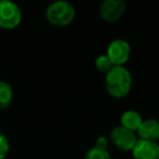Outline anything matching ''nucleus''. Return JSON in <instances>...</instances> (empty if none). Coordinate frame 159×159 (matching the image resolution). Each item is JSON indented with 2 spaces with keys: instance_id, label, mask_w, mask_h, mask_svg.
I'll list each match as a JSON object with an SVG mask.
<instances>
[{
  "instance_id": "4",
  "label": "nucleus",
  "mask_w": 159,
  "mask_h": 159,
  "mask_svg": "<svg viewBox=\"0 0 159 159\" xmlns=\"http://www.w3.org/2000/svg\"><path fill=\"white\" fill-rule=\"evenodd\" d=\"M109 141L117 149L122 152H132L139 141V136L135 132H132L119 124L110 131Z\"/></svg>"
},
{
  "instance_id": "9",
  "label": "nucleus",
  "mask_w": 159,
  "mask_h": 159,
  "mask_svg": "<svg viewBox=\"0 0 159 159\" xmlns=\"http://www.w3.org/2000/svg\"><path fill=\"white\" fill-rule=\"evenodd\" d=\"M143 121L144 119L141 116V113L136 110H133V109L123 111L121 117H120V125L135 133L139 131Z\"/></svg>"
},
{
  "instance_id": "11",
  "label": "nucleus",
  "mask_w": 159,
  "mask_h": 159,
  "mask_svg": "<svg viewBox=\"0 0 159 159\" xmlns=\"http://www.w3.org/2000/svg\"><path fill=\"white\" fill-rule=\"evenodd\" d=\"M112 62L110 61V59L108 58V56L106 53L104 55H99L95 60V68L97 69V71H99L100 73L106 75L111 69L113 68Z\"/></svg>"
},
{
  "instance_id": "8",
  "label": "nucleus",
  "mask_w": 159,
  "mask_h": 159,
  "mask_svg": "<svg viewBox=\"0 0 159 159\" xmlns=\"http://www.w3.org/2000/svg\"><path fill=\"white\" fill-rule=\"evenodd\" d=\"M139 139L146 141L158 142L159 141V120L150 118L144 119L139 131L136 132Z\"/></svg>"
},
{
  "instance_id": "12",
  "label": "nucleus",
  "mask_w": 159,
  "mask_h": 159,
  "mask_svg": "<svg viewBox=\"0 0 159 159\" xmlns=\"http://www.w3.org/2000/svg\"><path fill=\"white\" fill-rule=\"evenodd\" d=\"M84 159H112L111 155L108 150L99 149V148L93 146L86 152Z\"/></svg>"
},
{
  "instance_id": "10",
  "label": "nucleus",
  "mask_w": 159,
  "mask_h": 159,
  "mask_svg": "<svg viewBox=\"0 0 159 159\" xmlns=\"http://www.w3.org/2000/svg\"><path fill=\"white\" fill-rule=\"evenodd\" d=\"M13 89L11 84L6 81H0V111L5 110L13 100Z\"/></svg>"
},
{
  "instance_id": "7",
  "label": "nucleus",
  "mask_w": 159,
  "mask_h": 159,
  "mask_svg": "<svg viewBox=\"0 0 159 159\" xmlns=\"http://www.w3.org/2000/svg\"><path fill=\"white\" fill-rule=\"evenodd\" d=\"M131 152L134 159H159V143L139 139Z\"/></svg>"
},
{
  "instance_id": "2",
  "label": "nucleus",
  "mask_w": 159,
  "mask_h": 159,
  "mask_svg": "<svg viewBox=\"0 0 159 159\" xmlns=\"http://www.w3.org/2000/svg\"><path fill=\"white\" fill-rule=\"evenodd\" d=\"M45 18L53 26H68L75 18V8L69 1L58 0L55 2H51L46 8Z\"/></svg>"
},
{
  "instance_id": "6",
  "label": "nucleus",
  "mask_w": 159,
  "mask_h": 159,
  "mask_svg": "<svg viewBox=\"0 0 159 159\" xmlns=\"http://www.w3.org/2000/svg\"><path fill=\"white\" fill-rule=\"evenodd\" d=\"M126 11V3L123 0H105L100 3L98 13L102 21L107 23H115L124 16Z\"/></svg>"
},
{
  "instance_id": "1",
  "label": "nucleus",
  "mask_w": 159,
  "mask_h": 159,
  "mask_svg": "<svg viewBox=\"0 0 159 159\" xmlns=\"http://www.w3.org/2000/svg\"><path fill=\"white\" fill-rule=\"evenodd\" d=\"M132 74L124 66H115L105 79L106 91L111 97L121 99L129 95L132 89Z\"/></svg>"
},
{
  "instance_id": "5",
  "label": "nucleus",
  "mask_w": 159,
  "mask_h": 159,
  "mask_svg": "<svg viewBox=\"0 0 159 159\" xmlns=\"http://www.w3.org/2000/svg\"><path fill=\"white\" fill-rule=\"evenodd\" d=\"M106 55L113 66H124L131 57V46L125 39L117 38L109 43Z\"/></svg>"
},
{
  "instance_id": "14",
  "label": "nucleus",
  "mask_w": 159,
  "mask_h": 159,
  "mask_svg": "<svg viewBox=\"0 0 159 159\" xmlns=\"http://www.w3.org/2000/svg\"><path fill=\"white\" fill-rule=\"evenodd\" d=\"M109 144H110V141H109V137L105 136V135H100L97 139H95V147L99 148V149H104V150H108Z\"/></svg>"
},
{
  "instance_id": "13",
  "label": "nucleus",
  "mask_w": 159,
  "mask_h": 159,
  "mask_svg": "<svg viewBox=\"0 0 159 159\" xmlns=\"http://www.w3.org/2000/svg\"><path fill=\"white\" fill-rule=\"evenodd\" d=\"M10 152V144L8 139L0 133V159H6Z\"/></svg>"
},
{
  "instance_id": "3",
  "label": "nucleus",
  "mask_w": 159,
  "mask_h": 159,
  "mask_svg": "<svg viewBox=\"0 0 159 159\" xmlns=\"http://www.w3.org/2000/svg\"><path fill=\"white\" fill-rule=\"evenodd\" d=\"M22 22L21 8L13 1L0 0V29L14 30Z\"/></svg>"
}]
</instances>
